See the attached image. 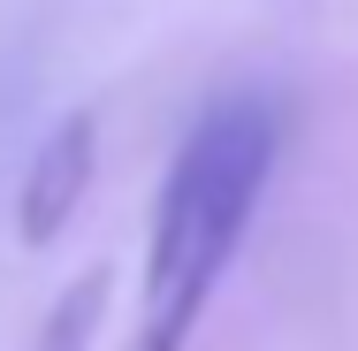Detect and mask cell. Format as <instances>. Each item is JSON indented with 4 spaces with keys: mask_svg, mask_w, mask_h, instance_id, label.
Instances as JSON below:
<instances>
[{
    "mask_svg": "<svg viewBox=\"0 0 358 351\" xmlns=\"http://www.w3.org/2000/svg\"><path fill=\"white\" fill-rule=\"evenodd\" d=\"M107 268H84V275L54 298V313H46V336H38V351H84V336H92V321H99V305H107Z\"/></svg>",
    "mask_w": 358,
    "mask_h": 351,
    "instance_id": "obj_3",
    "label": "cell"
},
{
    "mask_svg": "<svg viewBox=\"0 0 358 351\" xmlns=\"http://www.w3.org/2000/svg\"><path fill=\"white\" fill-rule=\"evenodd\" d=\"M275 153H282V123L259 92H221L191 123V138L168 160L160 207H152L130 351H191L229 260L244 252V237L259 221V199L275 184Z\"/></svg>",
    "mask_w": 358,
    "mask_h": 351,
    "instance_id": "obj_1",
    "label": "cell"
},
{
    "mask_svg": "<svg viewBox=\"0 0 358 351\" xmlns=\"http://www.w3.org/2000/svg\"><path fill=\"white\" fill-rule=\"evenodd\" d=\"M92 176H99V123L76 107V115H62V123L38 138L31 168H23V191H15V237H23L31 252H46L76 214H84Z\"/></svg>",
    "mask_w": 358,
    "mask_h": 351,
    "instance_id": "obj_2",
    "label": "cell"
}]
</instances>
